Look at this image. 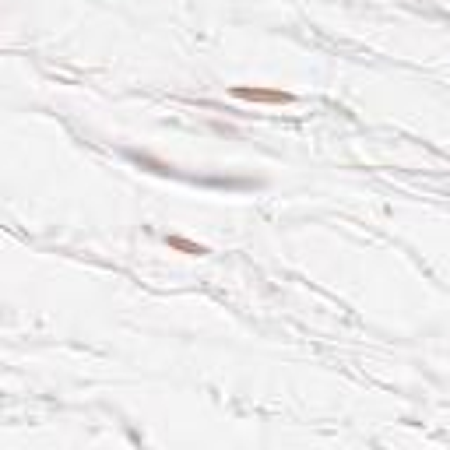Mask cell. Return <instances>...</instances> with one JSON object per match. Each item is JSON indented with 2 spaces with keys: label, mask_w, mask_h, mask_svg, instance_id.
I'll return each mask as SVG.
<instances>
[{
  "label": "cell",
  "mask_w": 450,
  "mask_h": 450,
  "mask_svg": "<svg viewBox=\"0 0 450 450\" xmlns=\"http://www.w3.org/2000/svg\"><path fill=\"white\" fill-rule=\"evenodd\" d=\"M232 95L247 99V102H292V95L278 92V88H247V85H239V88H232Z\"/></svg>",
  "instance_id": "6da1fadb"
},
{
  "label": "cell",
  "mask_w": 450,
  "mask_h": 450,
  "mask_svg": "<svg viewBox=\"0 0 450 450\" xmlns=\"http://www.w3.org/2000/svg\"><path fill=\"white\" fill-rule=\"evenodd\" d=\"M169 247L187 250V254H204V247H194V243H187V239H179V236H172V239H169Z\"/></svg>",
  "instance_id": "7a4b0ae2"
}]
</instances>
